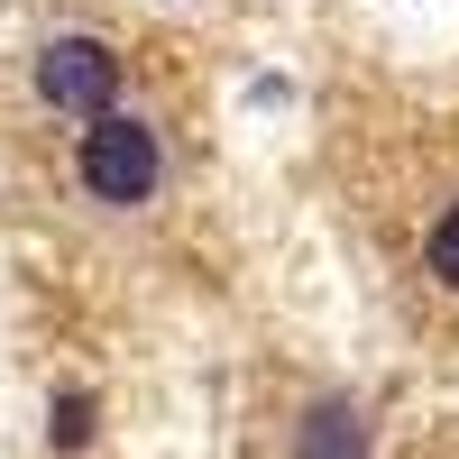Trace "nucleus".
Here are the masks:
<instances>
[{
	"label": "nucleus",
	"mask_w": 459,
	"mask_h": 459,
	"mask_svg": "<svg viewBox=\"0 0 459 459\" xmlns=\"http://www.w3.org/2000/svg\"><path fill=\"white\" fill-rule=\"evenodd\" d=\"M74 184L101 203V212H147L166 194V138L157 120H138V110H110L74 138Z\"/></svg>",
	"instance_id": "f257e3e1"
},
{
	"label": "nucleus",
	"mask_w": 459,
	"mask_h": 459,
	"mask_svg": "<svg viewBox=\"0 0 459 459\" xmlns=\"http://www.w3.org/2000/svg\"><path fill=\"white\" fill-rule=\"evenodd\" d=\"M377 450V423L359 395H313L294 413V459H368Z\"/></svg>",
	"instance_id": "7ed1b4c3"
},
{
	"label": "nucleus",
	"mask_w": 459,
	"mask_h": 459,
	"mask_svg": "<svg viewBox=\"0 0 459 459\" xmlns=\"http://www.w3.org/2000/svg\"><path fill=\"white\" fill-rule=\"evenodd\" d=\"M37 101L65 110V120H83V129L110 120V110H120V47L92 37V28L47 37V47H37Z\"/></svg>",
	"instance_id": "f03ea898"
},
{
	"label": "nucleus",
	"mask_w": 459,
	"mask_h": 459,
	"mask_svg": "<svg viewBox=\"0 0 459 459\" xmlns=\"http://www.w3.org/2000/svg\"><path fill=\"white\" fill-rule=\"evenodd\" d=\"M92 441H101V395L92 386H65L56 395V423H47V450L56 459H83Z\"/></svg>",
	"instance_id": "20e7f679"
},
{
	"label": "nucleus",
	"mask_w": 459,
	"mask_h": 459,
	"mask_svg": "<svg viewBox=\"0 0 459 459\" xmlns=\"http://www.w3.org/2000/svg\"><path fill=\"white\" fill-rule=\"evenodd\" d=\"M423 276L441 285V294H459V194L432 212V230H423Z\"/></svg>",
	"instance_id": "39448f33"
}]
</instances>
